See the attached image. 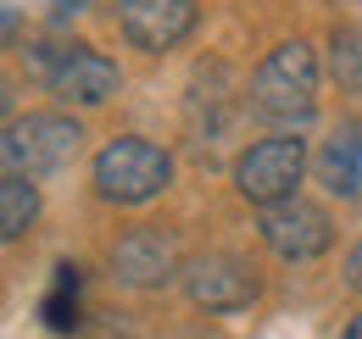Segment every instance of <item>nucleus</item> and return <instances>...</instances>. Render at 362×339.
<instances>
[{
  "instance_id": "nucleus-3",
  "label": "nucleus",
  "mask_w": 362,
  "mask_h": 339,
  "mask_svg": "<svg viewBox=\"0 0 362 339\" xmlns=\"http://www.w3.org/2000/svg\"><path fill=\"white\" fill-rule=\"evenodd\" d=\"M90 178L106 206H145L173 184V156L145 133H117L95 150Z\"/></svg>"
},
{
  "instance_id": "nucleus-12",
  "label": "nucleus",
  "mask_w": 362,
  "mask_h": 339,
  "mask_svg": "<svg viewBox=\"0 0 362 339\" xmlns=\"http://www.w3.org/2000/svg\"><path fill=\"white\" fill-rule=\"evenodd\" d=\"M228 95H234V84H228L223 61H212V89H206V73L195 67V78H189V123H195V128L206 123V133H218L223 117H228V106H234Z\"/></svg>"
},
{
  "instance_id": "nucleus-2",
  "label": "nucleus",
  "mask_w": 362,
  "mask_h": 339,
  "mask_svg": "<svg viewBox=\"0 0 362 339\" xmlns=\"http://www.w3.org/2000/svg\"><path fill=\"white\" fill-rule=\"evenodd\" d=\"M23 61H28V73L40 78V84L62 100V106H106L117 89H123V73H117V61L106 56V50H95V44H56V40H40L23 50Z\"/></svg>"
},
{
  "instance_id": "nucleus-4",
  "label": "nucleus",
  "mask_w": 362,
  "mask_h": 339,
  "mask_svg": "<svg viewBox=\"0 0 362 339\" xmlns=\"http://www.w3.org/2000/svg\"><path fill=\"white\" fill-rule=\"evenodd\" d=\"M301 178H307V139H301V133L251 139V145L234 156V189H240V201H251V206H262V212L296 201Z\"/></svg>"
},
{
  "instance_id": "nucleus-16",
  "label": "nucleus",
  "mask_w": 362,
  "mask_h": 339,
  "mask_svg": "<svg viewBox=\"0 0 362 339\" xmlns=\"http://www.w3.org/2000/svg\"><path fill=\"white\" fill-rule=\"evenodd\" d=\"M346 284L362 295V245H351V256H346Z\"/></svg>"
},
{
  "instance_id": "nucleus-11",
  "label": "nucleus",
  "mask_w": 362,
  "mask_h": 339,
  "mask_svg": "<svg viewBox=\"0 0 362 339\" xmlns=\"http://www.w3.org/2000/svg\"><path fill=\"white\" fill-rule=\"evenodd\" d=\"M40 323L50 334H78L84 328V273L73 261H56L50 267V284L40 295Z\"/></svg>"
},
{
  "instance_id": "nucleus-15",
  "label": "nucleus",
  "mask_w": 362,
  "mask_h": 339,
  "mask_svg": "<svg viewBox=\"0 0 362 339\" xmlns=\"http://www.w3.org/2000/svg\"><path fill=\"white\" fill-rule=\"evenodd\" d=\"M84 11V0H50V28H62V23H73Z\"/></svg>"
},
{
  "instance_id": "nucleus-17",
  "label": "nucleus",
  "mask_w": 362,
  "mask_h": 339,
  "mask_svg": "<svg viewBox=\"0 0 362 339\" xmlns=\"http://www.w3.org/2000/svg\"><path fill=\"white\" fill-rule=\"evenodd\" d=\"M340 339H362V317H351V328H346Z\"/></svg>"
},
{
  "instance_id": "nucleus-6",
  "label": "nucleus",
  "mask_w": 362,
  "mask_h": 339,
  "mask_svg": "<svg viewBox=\"0 0 362 339\" xmlns=\"http://www.w3.org/2000/svg\"><path fill=\"white\" fill-rule=\"evenodd\" d=\"M184 295L195 300L201 311L228 317V311H245L257 300V273H251L245 256H234V251H206L184 267Z\"/></svg>"
},
{
  "instance_id": "nucleus-14",
  "label": "nucleus",
  "mask_w": 362,
  "mask_h": 339,
  "mask_svg": "<svg viewBox=\"0 0 362 339\" xmlns=\"http://www.w3.org/2000/svg\"><path fill=\"white\" fill-rule=\"evenodd\" d=\"M329 73L340 89H362V23H340L329 34Z\"/></svg>"
},
{
  "instance_id": "nucleus-10",
  "label": "nucleus",
  "mask_w": 362,
  "mask_h": 339,
  "mask_svg": "<svg viewBox=\"0 0 362 339\" xmlns=\"http://www.w3.org/2000/svg\"><path fill=\"white\" fill-rule=\"evenodd\" d=\"M317 178H323V189L340 195V201H357L362 195V117H346V123L323 139Z\"/></svg>"
},
{
  "instance_id": "nucleus-13",
  "label": "nucleus",
  "mask_w": 362,
  "mask_h": 339,
  "mask_svg": "<svg viewBox=\"0 0 362 339\" xmlns=\"http://www.w3.org/2000/svg\"><path fill=\"white\" fill-rule=\"evenodd\" d=\"M34 217H40V189H34V178L6 172V178H0V239H23V234L34 228Z\"/></svg>"
},
{
  "instance_id": "nucleus-5",
  "label": "nucleus",
  "mask_w": 362,
  "mask_h": 339,
  "mask_svg": "<svg viewBox=\"0 0 362 339\" xmlns=\"http://www.w3.org/2000/svg\"><path fill=\"white\" fill-rule=\"evenodd\" d=\"M78 150H84V128L73 123L67 112H28V117H11V123H6V139H0L6 172H17V178L62 172Z\"/></svg>"
},
{
  "instance_id": "nucleus-1",
  "label": "nucleus",
  "mask_w": 362,
  "mask_h": 339,
  "mask_svg": "<svg viewBox=\"0 0 362 339\" xmlns=\"http://www.w3.org/2000/svg\"><path fill=\"white\" fill-rule=\"evenodd\" d=\"M251 112L273 123V133H301L317 117V50L307 40H284L251 73Z\"/></svg>"
},
{
  "instance_id": "nucleus-8",
  "label": "nucleus",
  "mask_w": 362,
  "mask_h": 339,
  "mask_svg": "<svg viewBox=\"0 0 362 339\" xmlns=\"http://www.w3.org/2000/svg\"><path fill=\"white\" fill-rule=\"evenodd\" d=\"M201 11L195 0H117V28L123 40L145 50V56H162V50H179L195 34Z\"/></svg>"
},
{
  "instance_id": "nucleus-9",
  "label": "nucleus",
  "mask_w": 362,
  "mask_h": 339,
  "mask_svg": "<svg viewBox=\"0 0 362 339\" xmlns=\"http://www.w3.org/2000/svg\"><path fill=\"white\" fill-rule=\"evenodd\" d=\"M112 273H117V284H129V290H162L179 267V245L162 234V228H129L117 245H112Z\"/></svg>"
},
{
  "instance_id": "nucleus-7",
  "label": "nucleus",
  "mask_w": 362,
  "mask_h": 339,
  "mask_svg": "<svg viewBox=\"0 0 362 339\" xmlns=\"http://www.w3.org/2000/svg\"><path fill=\"white\" fill-rule=\"evenodd\" d=\"M262 245H268L279 261H317V256L334 245V217L323 212L317 201H284V206H268L262 212Z\"/></svg>"
}]
</instances>
